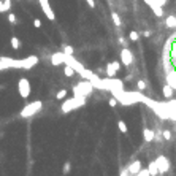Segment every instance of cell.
Masks as SVG:
<instances>
[{
	"mask_svg": "<svg viewBox=\"0 0 176 176\" xmlns=\"http://www.w3.org/2000/svg\"><path fill=\"white\" fill-rule=\"evenodd\" d=\"M137 87H138V90H144L146 89V83H144L143 79H138L137 81Z\"/></svg>",
	"mask_w": 176,
	"mask_h": 176,
	"instance_id": "28",
	"label": "cell"
},
{
	"mask_svg": "<svg viewBox=\"0 0 176 176\" xmlns=\"http://www.w3.org/2000/svg\"><path fill=\"white\" fill-rule=\"evenodd\" d=\"M119 43L122 45L124 48H127V40H125V38H122V37H121V38H119Z\"/></svg>",
	"mask_w": 176,
	"mask_h": 176,
	"instance_id": "34",
	"label": "cell"
},
{
	"mask_svg": "<svg viewBox=\"0 0 176 176\" xmlns=\"http://www.w3.org/2000/svg\"><path fill=\"white\" fill-rule=\"evenodd\" d=\"M147 171H149L151 176H157L159 174V170H157V165H156V162H149V165H147Z\"/></svg>",
	"mask_w": 176,
	"mask_h": 176,
	"instance_id": "18",
	"label": "cell"
},
{
	"mask_svg": "<svg viewBox=\"0 0 176 176\" xmlns=\"http://www.w3.org/2000/svg\"><path fill=\"white\" fill-rule=\"evenodd\" d=\"M2 70H7V67H5L2 62H0V72H2Z\"/></svg>",
	"mask_w": 176,
	"mask_h": 176,
	"instance_id": "39",
	"label": "cell"
},
{
	"mask_svg": "<svg viewBox=\"0 0 176 176\" xmlns=\"http://www.w3.org/2000/svg\"><path fill=\"white\" fill-rule=\"evenodd\" d=\"M141 170V160H133L132 164L127 167V171H129V174H137L138 171Z\"/></svg>",
	"mask_w": 176,
	"mask_h": 176,
	"instance_id": "14",
	"label": "cell"
},
{
	"mask_svg": "<svg viewBox=\"0 0 176 176\" xmlns=\"http://www.w3.org/2000/svg\"><path fill=\"white\" fill-rule=\"evenodd\" d=\"M143 35H144V37H151V32H147V30H146V32H143Z\"/></svg>",
	"mask_w": 176,
	"mask_h": 176,
	"instance_id": "40",
	"label": "cell"
},
{
	"mask_svg": "<svg viewBox=\"0 0 176 176\" xmlns=\"http://www.w3.org/2000/svg\"><path fill=\"white\" fill-rule=\"evenodd\" d=\"M92 92H94V86L89 83L87 79L79 81L78 84L73 86V95L75 97H84V99H87Z\"/></svg>",
	"mask_w": 176,
	"mask_h": 176,
	"instance_id": "3",
	"label": "cell"
},
{
	"mask_svg": "<svg viewBox=\"0 0 176 176\" xmlns=\"http://www.w3.org/2000/svg\"><path fill=\"white\" fill-rule=\"evenodd\" d=\"M117 129H119V132H122V133H129L127 124L124 122V121H117Z\"/></svg>",
	"mask_w": 176,
	"mask_h": 176,
	"instance_id": "24",
	"label": "cell"
},
{
	"mask_svg": "<svg viewBox=\"0 0 176 176\" xmlns=\"http://www.w3.org/2000/svg\"><path fill=\"white\" fill-rule=\"evenodd\" d=\"M62 52H65L67 54V56H73V54H75V48L73 46H70V45H62Z\"/></svg>",
	"mask_w": 176,
	"mask_h": 176,
	"instance_id": "19",
	"label": "cell"
},
{
	"mask_svg": "<svg viewBox=\"0 0 176 176\" xmlns=\"http://www.w3.org/2000/svg\"><path fill=\"white\" fill-rule=\"evenodd\" d=\"M162 92H164V97H165V99H170V97L173 95L174 89H173V86H171V84H165L164 87H162Z\"/></svg>",
	"mask_w": 176,
	"mask_h": 176,
	"instance_id": "16",
	"label": "cell"
},
{
	"mask_svg": "<svg viewBox=\"0 0 176 176\" xmlns=\"http://www.w3.org/2000/svg\"><path fill=\"white\" fill-rule=\"evenodd\" d=\"M42 108H43V103L40 102V100H35V102H30V103H27L22 110H21V113H19V116L22 117V119H27V117H32V116H35L38 111H42Z\"/></svg>",
	"mask_w": 176,
	"mask_h": 176,
	"instance_id": "4",
	"label": "cell"
},
{
	"mask_svg": "<svg viewBox=\"0 0 176 176\" xmlns=\"http://www.w3.org/2000/svg\"><path fill=\"white\" fill-rule=\"evenodd\" d=\"M64 75H65L67 78H72V76L75 75V70L72 68L70 65H65V67H64Z\"/></svg>",
	"mask_w": 176,
	"mask_h": 176,
	"instance_id": "23",
	"label": "cell"
},
{
	"mask_svg": "<svg viewBox=\"0 0 176 176\" xmlns=\"http://www.w3.org/2000/svg\"><path fill=\"white\" fill-rule=\"evenodd\" d=\"M3 10L10 11L11 10V0H3Z\"/></svg>",
	"mask_w": 176,
	"mask_h": 176,
	"instance_id": "31",
	"label": "cell"
},
{
	"mask_svg": "<svg viewBox=\"0 0 176 176\" xmlns=\"http://www.w3.org/2000/svg\"><path fill=\"white\" fill-rule=\"evenodd\" d=\"M119 70H121V62H117V60L110 62V64L106 65V76L108 78H114Z\"/></svg>",
	"mask_w": 176,
	"mask_h": 176,
	"instance_id": "11",
	"label": "cell"
},
{
	"mask_svg": "<svg viewBox=\"0 0 176 176\" xmlns=\"http://www.w3.org/2000/svg\"><path fill=\"white\" fill-rule=\"evenodd\" d=\"M133 176H151V174H149V171H147V168H141L137 174H133Z\"/></svg>",
	"mask_w": 176,
	"mask_h": 176,
	"instance_id": "29",
	"label": "cell"
},
{
	"mask_svg": "<svg viewBox=\"0 0 176 176\" xmlns=\"http://www.w3.org/2000/svg\"><path fill=\"white\" fill-rule=\"evenodd\" d=\"M38 3H40V8H42L43 11V15L49 19V21H54L56 19V13H54L51 3H49V0H38Z\"/></svg>",
	"mask_w": 176,
	"mask_h": 176,
	"instance_id": "6",
	"label": "cell"
},
{
	"mask_svg": "<svg viewBox=\"0 0 176 176\" xmlns=\"http://www.w3.org/2000/svg\"><path fill=\"white\" fill-rule=\"evenodd\" d=\"M129 40H130V42H138V40H140V32L130 30L129 32Z\"/></svg>",
	"mask_w": 176,
	"mask_h": 176,
	"instance_id": "21",
	"label": "cell"
},
{
	"mask_svg": "<svg viewBox=\"0 0 176 176\" xmlns=\"http://www.w3.org/2000/svg\"><path fill=\"white\" fill-rule=\"evenodd\" d=\"M165 25L168 27V29H176V16H173V15L167 16V19H165Z\"/></svg>",
	"mask_w": 176,
	"mask_h": 176,
	"instance_id": "17",
	"label": "cell"
},
{
	"mask_svg": "<svg viewBox=\"0 0 176 176\" xmlns=\"http://www.w3.org/2000/svg\"><path fill=\"white\" fill-rule=\"evenodd\" d=\"M121 64H122L124 67H130L133 64V54L129 48H124L122 51H121Z\"/></svg>",
	"mask_w": 176,
	"mask_h": 176,
	"instance_id": "9",
	"label": "cell"
},
{
	"mask_svg": "<svg viewBox=\"0 0 176 176\" xmlns=\"http://www.w3.org/2000/svg\"><path fill=\"white\" fill-rule=\"evenodd\" d=\"M162 137H164L165 141H170V140H171V132H170L168 129H165L164 132H162Z\"/></svg>",
	"mask_w": 176,
	"mask_h": 176,
	"instance_id": "26",
	"label": "cell"
},
{
	"mask_svg": "<svg viewBox=\"0 0 176 176\" xmlns=\"http://www.w3.org/2000/svg\"><path fill=\"white\" fill-rule=\"evenodd\" d=\"M144 3L152 10V13H154L157 18H162V16H164V7H160V5L157 3V0H144Z\"/></svg>",
	"mask_w": 176,
	"mask_h": 176,
	"instance_id": "10",
	"label": "cell"
},
{
	"mask_svg": "<svg viewBox=\"0 0 176 176\" xmlns=\"http://www.w3.org/2000/svg\"><path fill=\"white\" fill-rule=\"evenodd\" d=\"M70 170H72V165H70V162H65V164H64V168H62L64 174H68V173H70Z\"/></svg>",
	"mask_w": 176,
	"mask_h": 176,
	"instance_id": "27",
	"label": "cell"
},
{
	"mask_svg": "<svg viewBox=\"0 0 176 176\" xmlns=\"http://www.w3.org/2000/svg\"><path fill=\"white\" fill-rule=\"evenodd\" d=\"M111 95L117 100V103L121 105H133V103H140L143 100V94L141 90H124V89H121V90H111Z\"/></svg>",
	"mask_w": 176,
	"mask_h": 176,
	"instance_id": "1",
	"label": "cell"
},
{
	"mask_svg": "<svg viewBox=\"0 0 176 176\" xmlns=\"http://www.w3.org/2000/svg\"><path fill=\"white\" fill-rule=\"evenodd\" d=\"M10 43H11V48L13 49H19L21 48V42H19L18 37H11L10 38Z\"/></svg>",
	"mask_w": 176,
	"mask_h": 176,
	"instance_id": "20",
	"label": "cell"
},
{
	"mask_svg": "<svg viewBox=\"0 0 176 176\" xmlns=\"http://www.w3.org/2000/svg\"><path fill=\"white\" fill-rule=\"evenodd\" d=\"M33 27H35V29H42V27H43L42 21H40V19H33Z\"/></svg>",
	"mask_w": 176,
	"mask_h": 176,
	"instance_id": "32",
	"label": "cell"
},
{
	"mask_svg": "<svg viewBox=\"0 0 176 176\" xmlns=\"http://www.w3.org/2000/svg\"><path fill=\"white\" fill-rule=\"evenodd\" d=\"M65 62V52L59 51V52H52V56H51V64L54 67H59V65H64Z\"/></svg>",
	"mask_w": 176,
	"mask_h": 176,
	"instance_id": "13",
	"label": "cell"
},
{
	"mask_svg": "<svg viewBox=\"0 0 176 176\" xmlns=\"http://www.w3.org/2000/svg\"><path fill=\"white\" fill-rule=\"evenodd\" d=\"M8 21H10L11 24H16V22H18V18H16L15 13H10V15H8Z\"/></svg>",
	"mask_w": 176,
	"mask_h": 176,
	"instance_id": "30",
	"label": "cell"
},
{
	"mask_svg": "<svg viewBox=\"0 0 176 176\" xmlns=\"http://www.w3.org/2000/svg\"><path fill=\"white\" fill-rule=\"evenodd\" d=\"M37 64H38V57L37 56L25 57V59H22V70H32Z\"/></svg>",
	"mask_w": 176,
	"mask_h": 176,
	"instance_id": "12",
	"label": "cell"
},
{
	"mask_svg": "<svg viewBox=\"0 0 176 176\" xmlns=\"http://www.w3.org/2000/svg\"><path fill=\"white\" fill-rule=\"evenodd\" d=\"M111 19H113V22H114L116 27H121V25H122V22H121V18H119V15H117L116 11L111 13Z\"/></svg>",
	"mask_w": 176,
	"mask_h": 176,
	"instance_id": "22",
	"label": "cell"
},
{
	"mask_svg": "<svg viewBox=\"0 0 176 176\" xmlns=\"http://www.w3.org/2000/svg\"><path fill=\"white\" fill-rule=\"evenodd\" d=\"M121 176H129V171H127V168H125V170H122V173H121Z\"/></svg>",
	"mask_w": 176,
	"mask_h": 176,
	"instance_id": "38",
	"label": "cell"
},
{
	"mask_svg": "<svg viewBox=\"0 0 176 176\" xmlns=\"http://www.w3.org/2000/svg\"><path fill=\"white\" fill-rule=\"evenodd\" d=\"M157 3H159L160 7H165V5L168 3V0H157Z\"/></svg>",
	"mask_w": 176,
	"mask_h": 176,
	"instance_id": "36",
	"label": "cell"
},
{
	"mask_svg": "<svg viewBox=\"0 0 176 176\" xmlns=\"http://www.w3.org/2000/svg\"><path fill=\"white\" fill-rule=\"evenodd\" d=\"M86 105V99L84 97H72V99H64L62 105H60V111L64 114H68L75 110H78V108H83Z\"/></svg>",
	"mask_w": 176,
	"mask_h": 176,
	"instance_id": "2",
	"label": "cell"
},
{
	"mask_svg": "<svg viewBox=\"0 0 176 176\" xmlns=\"http://www.w3.org/2000/svg\"><path fill=\"white\" fill-rule=\"evenodd\" d=\"M143 138H144V141L146 143H151V141H154V138H156V133H154V130L152 129H143Z\"/></svg>",
	"mask_w": 176,
	"mask_h": 176,
	"instance_id": "15",
	"label": "cell"
},
{
	"mask_svg": "<svg viewBox=\"0 0 176 176\" xmlns=\"http://www.w3.org/2000/svg\"><path fill=\"white\" fill-rule=\"evenodd\" d=\"M16 2H21V0H16Z\"/></svg>",
	"mask_w": 176,
	"mask_h": 176,
	"instance_id": "41",
	"label": "cell"
},
{
	"mask_svg": "<svg viewBox=\"0 0 176 176\" xmlns=\"http://www.w3.org/2000/svg\"><path fill=\"white\" fill-rule=\"evenodd\" d=\"M0 62H2L5 67H7V70L8 68H22V59H13V57H0Z\"/></svg>",
	"mask_w": 176,
	"mask_h": 176,
	"instance_id": "7",
	"label": "cell"
},
{
	"mask_svg": "<svg viewBox=\"0 0 176 176\" xmlns=\"http://www.w3.org/2000/svg\"><path fill=\"white\" fill-rule=\"evenodd\" d=\"M0 13H5V10H3V2L0 0Z\"/></svg>",
	"mask_w": 176,
	"mask_h": 176,
	"instance_id": "37",
	"label": "cell"
},
{
	"mask_svg": "<svg viewBox=\"0 0 176 176\" xmlns=\"http://www.w3.org/2000/svg\"><path fill=\"white\" fill-rule=\"evenodd\" d=\"M67 94H68V90H67V89H60V90L56 94V99H57V100H64V99H67Z\"/></svg>",
	"mask_w": 176,
	"mask_h": 176,
	"instance_id": "25",
	"label": "cell"
},
{
	"mask_svg": "<svg viewBox=\"0 0 176 176\" xmlns=\"http://www.w3.org/2000/svg\"><path fill=\"white\" fill-rule=\"evenodd\" d=\"M156 162V165H157V170H159V173H167L168 170H170V162H168V159L165 157V156H157V159L154 160Z\"/></svg>",
	"mask_w": 176,
	"mask_h": 176,
	"instance_id": "8",
	"label": "cell"
},
{
	"mask_svg": "<svg viewBox=\"0 0 176 176\" xmlns=\"http://www.w3.org/2000/svg\"><path fill=\"white\" fill-rule=\"evenodd\" d=\"M18 92L22 99H29L30 92H32V86H30V81L27 78H19L18 81Z\"/></svg>",
	"mask_w": 176,
	"mask_h": 176,
	"instance_id": "5",
	"label": "cell"
},
{
	"mask_svg": "<svg viewBox=\"0 0 176 176\" xmlns=\"http://www.w3.org/2000/svg\"><path fill=\"white\" fill-rule=\"evenodd\" d=\"M108 103H110V106H111V108H114V106L117 105V100H116L114 97H111V99H110V102H108Z\"/></svg>",
	"mask_w": 176,
	"mask_h": 176,
	"instance_id": "33",
	"label": "cell"
},
{
	"mask_svg": "<svg viewBox=\"0 0 176 176\" xmlns=\"http://www.w3.org/2000/svg\"><path fill=\"white\" fill-rule=\"evenodd\" d=\"M86 3H87L90 8H94V7H95V0H86Z\"/></svg>",
	"mask_w": 176,
	"mask_h": 176,
	"instance_id": "35",
	"label": "cell"
}]
</instances>
